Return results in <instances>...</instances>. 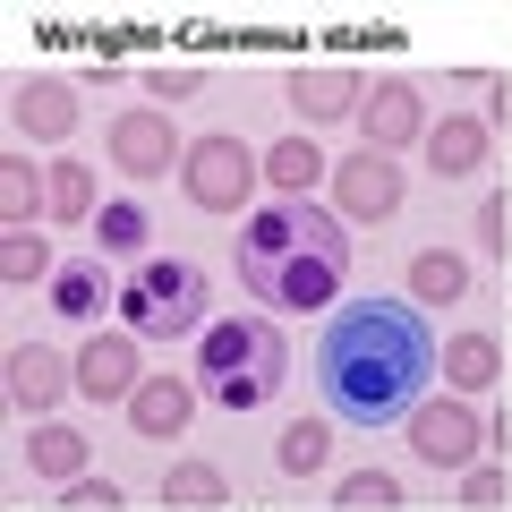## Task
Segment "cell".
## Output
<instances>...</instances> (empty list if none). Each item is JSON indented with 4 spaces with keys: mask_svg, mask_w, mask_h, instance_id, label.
I'll return each mask as SVG.
<instances>
[{
    "mask_svg": "<svg viewBox=\"0 0 512 512\" xmlns=\"http://www.w3.org/2000/svg\"><path fill=\"white\" fill-rule=\"evenodd\" d=\"M427 367H436V350H427L419 316L384 308V299L342 308L325 325V342H316V384H325V402L350 427H384V419H402V410H419Z\"/></svg>",
    "mask_w": 512,
    "mask_h": 512,
    "instance_id": "6da1fadb",
    "label": "cell"
},
{
    "mask_svg": "<svg viewBox=\"0 0 512 512\" xmlns=\"http://www.w3.org/2000/svg\"><path fill=\"white\" fill-rule=\"evenodd\" d=\"M205 376H214V402H222V410L274 402L282 376H291L282 333H274V325H214V333H205Z\"/></svg>",
    "mask_w": 512,
    "mask_h": 512,
    "instance_id": "7a4b0ae2",
    "label": "cell"
},
{
    "mask_svg": "<svg viewBox=\"0 0 512 512\" xmlns=\"http://www.w3.org/2000/svg\"><path fill=\"white\" fill-rule=\"evenodd\" d=\"M120 308H128V325H137V333H197L205 274H197V265H146V274L120 291Z\"/></svg>",
    "mask_w": 512,
    "mask_h": 512,
    "instance_id": "3957f363",
    "label": "cell"
},
{
    "mask_svg": "<svg viewBox=\"0 0 512 512\" xmlns=\"http://www.w3.org/2000/svg\"><path fill=\"white\" fill-rule=\"evenodd\" d=\"M256 180H265V171H256V154L239 146V137H197V146H188V197H197L205 214H239V205L256 197Z\"/></svg>",
    "mask_w": 512,
    "mask_h": 512,
    "instance_id": "277c9868",
    "label": "cell"
},
{
    "mask_svg": "<svg viewBox=\"0 0 512 512\" xmlns=\"http://www.w3.org/2000/svg\"><path fill=\"white\" fill-rule=\"evenodd\" d=\"M410 453L427 461V470H470V453H478V419L461 402H427V410H410Z\"/></svg>",
    "mask_w": 512,
    "mask_h": 512,
    "instance_id": "5b68a950",
    "label": "cell"
},
{
    "mask_svg": "<svg viewBox=\"0 0 512 512\" xmlns=\"http://www.w3.org/2000/svg\"><path fill=\"white\" fill-rule=\"evenodd\" d=\"M111 163L137 171V180H154V171H171V111H120L111 120Z\"/></svg>",
    "mask_w": 512,
    "mask_h": 512,
    "instance_id": "8992f818",
    "label": "cell"
},
{
    "mask_svg": "<svg viewBox=\"0 0 512 512\" xmlns=\"http://www.w3.org/2000/svg\"><path fill=\"white\" fill-rule=\"evenodd\" d=\"M342 205H350L359 222H384V214H393V205H402V171H393V154H376V146L350 154V163H342Z\"/></svg>",
    "mask_w": 512,
    "mask_h": 512,
    "instance_id": "52a82bcc",
    "label": "cell"
},
{
    "mask_svg": "<svg viewBox=\"0 0 512 512\" xmlns=\"http://www.w3.org/2000/svg\"><path fill=\"white\" fill-rule=\"evenodd\" d=\"M188 410H197V393H188V376H146L137 384V393H128V427H137V436H180L188 427Z\"/></svg>",
    "mask_w": 512,
    "mask_h": 512,
    "instance_id": "ba28073f",
    "label": "cell"
},
{
    "mask_svg": "<svg viewBox=\"0 0 512 512\" xmlns=\"http://www.w3.org/2000/svg\"><path fill=\"white\" fill-rule=\"evenodd\" d=\"M9 120H18L26 137H69V128H77V103H69L60 77H18V86H9Z\"/></svg>",
    "mask_w": 512,
    "mask_h": 512,
    "instance_id": "9c48e42d",
    "label": "cell"
},
{
    "mask_svg": "<svg viewBox=\"0 0 512 512\" xmlns=\"http://www.w3.org/2000/svg\"><path fill=\"white\" fill-rule=\"evenodd\" d=\"M77 384H86L94 402H128V393H137V342H128V333H103V342H86V359H77Z\"/></svg>",
    "mask_w": 512,
    "mask_h": 512,
    "instance_id": "30bf717a",
    "label": "cell"
},
{
    "mask_svg": "<svg viewBox=\"0 0 512 512\" xmlns=\"http://www.w3.org/2000/svg\"><path fill=\"white\" fill-rule=\"evenodd\" d=\"M359 120H367V146L393 154L402 137H419V94H410V86H376V94L359 103Z\"/></svg>",
    "mask_w": 512,
    "mask_h": 512,
    "instance_id": "8fae6325",
    "label": "cell"
},
{
    "mask_svg": "<svg viewBox=\"0 0 512 512\" xmlns=\"http://www.w3.org/2000/svg\"><path fill=\"white\" fill-rule=\"evenodd\" d=\"M60 384H69V376H60V359H52L43 342H18V350H9V402H18V410H52Z\"/></svg>",
    "mask_w": 512,
    "mask_h": 512,
    "instance_id": "7c38bea8",
    "label": "cell"
},
{
    "mask_svg": "<svg viewBox=\"0 0 512 512\" xmlns=\"http://www.w3.org/2000/svg\"><path fill=\"white\" fill-rule=\"evenodd\" d=\"M256 282H265L282 308H325V299H333V265H325V256H291V265H265Z\"/></svg>",
    "mask_w": 512,
    "mask_h": 512,
    "instance_id": "4fadbf2b",
    "label": "cell"
},
{
    "mask_svg": "<svg viewBox=\"0 0 512 512\" xmlns=\"http://www.w3.org/2000/svg\"><path fill=\"white\" fill-rule=\"evenodd\" d=\"M291 103L308 111V120H333V111H359L367 94H359V77H350V69H299L291 77Z\"/></svg>",
    "mask_w": 512,
    "mask_h": 512,
    "instance_id": "5bb4252c",
    "label": "cell"
},
{
    "mask_svg": "<svg viewBox=\"0 0 512 512\" xmlns=\"http://www.w3.org/2000/svg\"><path fill=\"white\" fill-rule=\"evenodd\" d=\"M427 154H436V171H444V180H461V171H478V163H487V128H478V120H444L436 137H427Z\"/></svg>",
    "mask_w": 512,
    "mask_h": 512,
    "instance_id": "9a60e30c",
    "label": "cell"
},
{
    "mask_svg": "<svg viewBox=\"0 0 512 512\" xmlns=\"http://www.w3.org/2000/svg\"><path fill=\"white\" fill-rule=\"evenodd\" d=\"M410 291H419L427 308H453V299L470 291V265H461V256H444V248H427L419 265H410Z\"/></svg>",
    "mask_w": 512,
    "mask_h": 512,
    "instance_id": "2e32d148",
    "label": "cell"
},
{
    "mask_svg": "<svg viewBox=\"0 0 512 512\" xmlns=\"http://www.w3.org/2000/svg\"><path fill=\"white\" fill-rule=\"evenodd\" d=\"M325 453H333V427L325 419H291V427H282V470H291V478H308V470H325Z\"/></svg>",
    "mask_w": 512,
    "mask_h": 512,
    "instance_id": "e0dca14e",
    "label": "cell"
},
{
    "mask_svg": "<svg viewBox=\"0 0 512 512\" xmlns=\"http://www.w3.org/2000/svg\"><path fill=\"white\" fill-rule=\"evenodd\" d=\"M316 171H325V163H316V146H308V137H282V146L265 154V180H274L282 197H308V180H316Z\"/></svg>",
    "mask_w": 512,
    "mask_h": 512,
    "instance_id": "ac0fdd59",
    "label": "cell"
},
{
    "mask_svg": "<svg viewBox=\"0 0 512 512\" xmlns=\"http://www.w3.org/2000/svg\"><path fill=\"white\" fill-rule=\"evenodd\" d=\"M26 461H35L43 478H77V461H86V436H77V427H35Z\"/></svg>",
    "mask_w": 512,
    "mask_h": 512,
    "instance_id": "d6986e66",
    "label": "cell"
},
{
    "mask_svg": "<svg viewBox=\"0 0 512 512\" xmlns=\"http://www.w3.org/2000/svg\"><path fill=\"white\" fill-rule=\"evenodd\" d=\"M444 376L470 384V393H478V384H495V342H487V333H461V342L444 350Z\"/></svg>",
    "mask_w": 512,
    "mask_h": 512,
    "instance_id": "ffe728a7",
    "label": "cell"
},
{
    "mask_svg": "<svg viewBox=\"0 0 512 512\" xmlns=\"http://www.w3.org/2000/svg\"><path fill=\"white\" fill-rule=\"evenodd\" d=\"M0 274H9V291H26L35 274H52V248H43L35 231H9V248H0Z\"/></svg>",
    "mask_w": 512,
    "mask_h": 512,
    "instance_id": "44dd1931",
    "label": "cell"
},
{
    "mask_svg": "<svg viewBox=\"0 0 512 512\" xmlns=\"http://www.w3.org/2000/svg\"><path fill=\"white\" fill-rule=\"evenodd\" d=\"M52 214H60V222L94 214V171H86V163H52Z\"/></svg>",
    "mask_w": 512,
    "mask_h": 512,
    "instance_id": "7402d4cb",
    "label": "cell"
},
{
    "mask_svg": "<svg viewBox=\"0 0 512 512\" xmlns=\"http://www.w3.org/2000/svg\"><path fill=\"white\" fill-rule=\"evenodd\" d=\"M342 504L350 512H384V504H402V478H393V470H350L342 478Z\"/></svg>",
    "mask_w": 512,
    "mask_h": 512,
    "instance_id": "603a6c76",
    "label": "cell"
},
{
    "mask_svg": "<svg viewBox=\"0 0 512 512\" xmlns=\"http://www.w3.org/2000/svg\"><path fill=\"white\" fill-rule=\"evenodd\" d=\"M163 504H222V470H205V461H180V470L163 478Z\"/></svg>",
    "mask_w": 512,
    "mask_h": 512,
    "instance_id": "cb8c5ba5",
    "label": "cell"
},
{
    "mask_svg": "<svg viewBox=\"0 0 512 512\" xmlns=\"http://www.w3.org/2000/svg\"><path fill=\"white\" fill-rule=\"evenodd\" d=\"M0 205H9V231H26V214H35V163L26 154L0 163Z\"/></svg>",
    "mask_w": 512,
    "mask_h": 512,
    "instance_id": "d4e9b609",
    "label": "cell"
},
{
    "mask_svg": "<svg viewBox=\"0 0 512 512\" xmlns=\"http://www.w3.org/2000/svg\"><path fill=\"white\" fill-rule=\"evenodd\" d=\"M103 248H111V256L146 248V214H137V205H103Z\"/></svg>",
    "mask_w": 512,
    "mask_h": 512,
    "instance_id": "484cf974",
    "label": "cell"
},
{
    "mask_svg": "<svg viewBox=\"0 0 512 512\" xmlns=\"http://www.w3.org/2000/svg\"><path fill=\"white\" fill-rule=\"evenodd\" d=\"M94 291H103V282H94V265H69V274L52 282V299H60V316H94Z\"/></svg>",
    "mask_w": 512,
    "mask_h": 512,
    "instance_id": "4316f807",
    "label": "cell"
},
{
    "mask_svg": "<svg viewBox=\"0 0 512 512\" xmlns=\"http://www.w3.org/2000/svg\"><path fill=\"white\" fill-rule=\"evenodd\" d=\"M60 504H69V512H120V487H111V478H69Z\"/></svg>",
    "mask_w": 512,
    "mask_h": 512,
    "instance_id": "83f0119b",
    "label": "cell"
},
{
    "mask_svg": "<svg viewBox=\"0 0 512 512\" xmlns=\"http://www.w3.org/2000/svg\"><path fill=\"white\" fill-rule=\"evenodd\" d=\"M291 222H299V239H316V256H325L333 274H342V256H350V248H342V231H333L325 214H291Z\"/></svg>",
    "mask_w": 512,
    "mask_h": 512,
    "instance_id": "f1b7e54d",
    "label": "cell"
},
{
    "mask_svg": "<svg viewBox=\"0 0 512 512\" xmlns=\"http://www.w3.org/2000/svg\"><path fill=\"white\" fill-rule=\"evenodd\" d=\"M461 495H470V504H504L512 478H504V470H470V478H461Z\"/></svg>",
    "mask_w": 512,
    "mask_h": 512,
    "instance_id": "f546056e",
    "label": "cell"
},
{
    "mask_svg": "<svg viewBox=\"0 0 512 512\" xmlns=\"http://www.w3.org/2000/svg\"><path fill=\"white\" fill-rule=\"evenodd\" d=\"M478 231H487V248H504V197H487V205H478Z\"/></svg>",
    "mask_w": 512,
    "mask_h": 512,
    "instance_id": "4dcf8cb0",
    "label": "cell"
},
{
    "mask_svg": "<svg viewBox=\"0 0 512 512\" xmlns=\"http://www.w3.org/2000/svg\"><path fill=\"white\" fill-rule=\"evenodd\" d=\"M495 444H504V453H512V427H495Z\"/></svg>",
    "mask_w": 512,
    "mask_h": 512,
    "instance_id": "1f68e13d",
    "label": "cell"
}]
</instances>
